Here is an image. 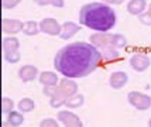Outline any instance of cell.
I'll use <instances>...</instances> for the list:
<instances>
[{
  "label": "cell",
  "instance_id": "14",
  "mask_svg": "<svg viewBox=\"0 0 151 127\" xmlns=\"http://www.w3.org/2000/svg\"><path fill=\"white\" fill-rule=\"evenodd\" d=\"M147 1L145 0H130L127 3V11L133 16H140L145 10Z\"/></svg>",
  "mask_w": 151,
  "mask_h": 127
},
{
  "label": "cell",
  "instance_id": "32",
  "mask_svg": "<svg viewBox=\"0 0 151 127\" xmlns=\"http://www.w3.org/2000/svg\"><path fill=\"white\" fill-rule=\"evenodd\" d=\"M148 126H150V127H151V119H150V121H148Z\"/></svg>",
  "mask_w": 151,
  "mask_h": 127
},
{
  "label": "cell",
  "instance_id": "17",
  "mask_svg": "<svg viewBox=\"0 0 151 127\" xmlns=\"http://www.w3.org/2000/svg\"><path fill=\"white\" fill-rule=\"evenodd\" d=\"M100 54H102V61H106V62L119 60V51H117V48H114V47L102 48Z\"/></svg>",
  "mask_w": 151,
  "mask_h": 127
},
{
  "label": "cell",
  "instance_id": "22",
  "mask_svg": "<svg viewBox=\"0 0 151 127\" xmlns=\"http://www.w3.org/2000/svg\"><path fill=\"white\" fill-rule=\"evenodd\" d=\"M65 102H66V99L65 98H62L58 92H55V95L50 98V105H51V107H54V109H58V107L64 106Z\"/></svg>",
  "mask_w": 151,
  "mask_h": 127
},
{
  "label": "cell",
  "instance_id": "27",
  "mask_svg": "<svg viewBox=\"0 0 151 127\" xmlns=\"http://www.w3.org/2000/svg\"><path fill=\"white\" fill-rule=\"evenodd\" d=\"M1 3H3L4 9H14L21 3V0H1Z\"/></svg>",
  "mask_w": 151,
  "mask_h": 127
},
{
  "label": "cell",
  "instance_id": "20",
  "mask_svg": "<svg viewBox=\"0 0 151 127\" xmlns=\"http://www.w3.org/2000/svg\"><path fill=\"white\" fill-rule=\"evenodd\" d=\"M19 110L21 113H28V112H31L34 110V107H35V103H34L33 99H30V98H23L19 102Z\"/></svg>",
  "mask_w": 151,
  "mask_h": 127
},
{
  "label": "cell",
  "instance_id": "29",
  "mask_svg": "<svg viewBox=\"0 0 151 127\" xmlns=\"http://www.w3.org/2000/svg\"><path fill=\"white\" fill-rule=\"evenodd\" d=\"M57 86H58V85H57ZM57 86H44L42 93L45 95V96H48V98H51V96H54L55 92H57Z\"/></svg>",
  "mask_w": 151,
  "mask_h": 127
},
{
  "label": "cell",
  "instance_id": "31",
  "mask_svg": "<svg viewBox=\"0 0 151 127\" xmlns=\"http://www.w3.org/2000/svg\"><path fill=\"white\" fill-rule=\"evenodd\" d=\"M148 13H151V3H150V6H148Z\"/></svg>",
  "mask_w": 151,
  "mask_h": 127
},
{
  "label": "cell",
  "instance_id": "11",
  "mask_svg": "<svg viewBox=\"0 0 151 127\" xmlns=\"http://www.w3.org/2000/svg\"><path fill=\"white\" fill-rule=\"evenodd\" d=\"M1 30L4 34H17L23 30V23L16 19H4L1 23Z\"/></svg>",
  "mask_w": 151,
  "mask_h": 127
},
{
  "label": "cell",
  "instance_id": "8",
  "mask_svg": "<svg viewBox=\"0 0 151 127\" xmlns=\"http://www.w3.org/2000/svg\"><path fill=\"white\" fill-rule=\"evenodd\" d=\"M91 44H93L96 48L102 50V48H107V47H113L112 44V34L107 33H102V31H98L96 34H92L91 35Z\"/></svg>",
  "mask_w": 151,
  "mask_h": 127
},
{
  "label": "cell",
  "instance_id": "7",
  "mask_svg": "<svg viewBox=\"0 0 151 127\" xmlns=\"http://www.w3.org/2000/svg\"><path fill=\"white\" fill-rule=\"evenodd\" d=\"M57 119H58L64 126L66 127H82V120L79 119L78 116L69 110H62L57 114Z\"/></svg>",
  "mask_w": 151,
  "mask_h": 127
},
{
  "label": "cell",
  "instance_id": "1",
  "mask_svg": "<svg viewBox=\"0 0 151 127\" xmlns=\"http://www.w3.org/2000/svg\"><path fill=\"white\" fill-rule=\"evenodd\" d=\"M102 61V54L91 42H73L54 57V67L66 78H83L92 74Z\"/></svg>",
  "mask_w": 151,
  "mask_h": 127
},
{
  "label": "cell",
  "instance_id": "21",
  "mask_svg": "<svg viewBox=\"0 0 151 127\" xmlns=\"http://www.w3.org/2000/svg\"><path fill=\"white\" fill-rule=\"evenodd\" d=\"M34 3L38 4V6H54V7H58V9L65 6L64 0H34Z\"/></svg>",
  "mask_w": 151,
  "mask_h": 127
},
{
  "label": "cell",
  "instance_id": "9",
  "mask_svg": "<svg viewBox=\"0 0 151 127\" xmlns=\"http://www.w3.org/2000/svg\"><path fill=\"white\" fill-rule=\"evenodd\" d=\"M129 82V76L126 72H122V71H117V72H113L109 78V85L113 88V89H122L123 86L127 85Z\"/></svg>",
  "mask_w": 151,
  "mask_h": 127
},
{
  "label": "cell",
  "instance_id": "12",
  "mask_svg": "<svg viewBox=\"0 0 151 127\" xmlns=\"http://www.w3.org/2000/svg\"><path fill=\"white\" fill-rule=\"evenodd\" d=\"M79 30H81V26H78L76 23H73V21H66V23L62 24V30H61L59 37H61L62 40H69V38H72L73 35L78 33Z\"/></svg>",
  "mask_w": 151,
  "mask_h": 127
},
{
  "label": "cell",
  "instance_id": "4",
  "mask_svg": "<svg viewBox=\"0 0 151 127\" xmlns=\"http://www.w3.org/2000/svg\"><path fill=\"white\" fill-rule=\"evenodd\" d=\"M57 92H58L62 98H71L75 93H78V83L72 79H68V78H64V79H59V83L57 86Z\"/></svg>",
  "mask_w": 151,
  "mask_h": 127
},
{
  "label": "cell",
  "instance_id": "23",
  "mask_svg": "<svg viewBox=\"0 0 151 127\" xmlns=\"http://www.w3.org/2000/svg\"><path fill=\"white\" fill-rule=\"evenodd\" d=\"M112 44L114 48H123L126 47L127 40H126L124 35H122V34H112Z\"/></svg>",
  "mask_w": 151,
  "mask_h": 127
},
{
  "label": "cell",
  "instance_id": "25",
  "mask_svg": "<svg viewBox=\"0 0 151 127\" xmlns=\"http://www.w3.org/2000/svg\"><path fill=\"white\" fill-rule=\"evenodd\" d=\"M4 60L10 64H17L21 60V54L20 51H9V52H4Z\"/></svg>",
  "mask_w": 151,
  "mask_h": 127
},
{
  "label": "cell",
  "instance_id": "19",
  "mask_svg": "<svg viewBox=\"0 0 151 127\" xmlns=\"http://www.w3.org/2000/svg\"><path fill=\"white\" fill-rule=\"evenodd\" d=\"M21 31L26 35H35V34H38V31H41L40 30V23L26 21V23H23V30Z\"/></svg>",
  "mask_w": 151,
  "mask_h": 127
},
{
  "label": "cell",
  "instance_id": "24",
  "mask_svg": "<svg viewBox=\"0 0 151 127\" xmlns=\"http://www.w3.org/2000/svg\"><path fill=\"white\" fill-rule=\"evenodd\" d=\"M14 109V102L10 98H3L1 99V112L4 114H9L10 112H13Z\"/></svg>",
  "mask_w": 151,
  "mask_h": 127
},
{
  "label": "cell",
  "instance_id": "18",
  "mask_svg": "<svg viewBox=\"0 0 151 127\" xmlns=\"http://www.w3.org/2000/svg\"><path fill=\"white\" fill-rule=\"evenodd\" d=\"M23 121H24V117H23V114H21V112H10L9 113V117H7L6 120V124H9V126H13V127H19L23 124Z\"/></svg>",
  "mask_w": 151,
  "mask_h": 127
},
{
  "label": "cell",
  "instance_id": "30",
  "mask_svg": "<svg viewBox=\"0 0 151 127\" xmlns=\"http://www.w3.org/2000/svg\"><path fill=\"white\" fill-rule=\"evenodd\" d=\"M102 1H105L107 4H113V6H119V4H122L124 0H102Z\"/></svg>",
  "mask_w": 151,
  "mask_h": 127
},
{
  "label": "cell",
  "instance_id": "2",
  "mask_svg": "<svg viewBox=\"0 0 151 127\" xmlns=\"http://www.w3.org/2000/svg\"><path fill=\"white\" fill-rule=\"evenodd\" d=\"M116 11L103 1L88 3L79 11V23L95 31L106 33L116 24Z\"/></svg>",
  "mask_w": 151,
  "mask_h": 127
},
{
  "label": "cell",
  "instance_id": "5",
  "mask_svg": "<svg viewBox=\"0 0 151 127\" xmlns=\"http://www.w3.org/2000/svg\"><path fill=\"white\" fill-rule=\"evenodd\" d=\"M40 30L44 34H48V35H59L62 26L55 19L50 17V19H44V20L40 21Z\"/></svg>",
  "mask_w": 151,
  "mask_h": 127
},
{
  "label": "cell",
  "instance_id": "13",
  "mask_svg": "<svg viewBox=\"0 0 151 127\" xmlns=\"http://www.w3.org/2000/svg\"><path fill=\"white\" fill-rule=\"evenodd\" d=\"M38 80L41 82L42 86H57L59 83V78L57 76V74H54L51 71L41 72L38 75Z\"/></svg>",
  "mask_w": 151,
  "mask_h": 127
},
{
  "label": "cell",
  "instance_id": "6",
  "mask_svg": "<svg viewBox=\"0 0 151 127\" xmlns=\"http://www.w3.org/2000/svg\"><path fill=\"white\" fill-rule=\"evenodd\" d=\"M150 57L147 55V54H143V52H137L134 54L132 58H130V65L134 71H137V72H143L145 71L147 68L150 67Z\"/></svg>",
  "mask_w": 151,
  "mask_h": 127
},
{
  "label": "cell",
  "instance_id": "26",
  "mask_svg": "<svg viewBox=\"0 0 151 127\" xmlns=\"http://www.w3.org/2000/svg\"><path fill=\"white\" fill-rule=\"evenodd\" d=\"M58 119H44V120L40 121V127H58Z\"/></svg>",
  "mask_w": 151,
  "mask_h": 127
},
{
  "label": "cell",
  "instance_id": "3",
  "mask_svg": "<svg viewBox=\"0 0 151 127\" xmlns=\"http://www.w3.org/2000/svg\"><path fill=\"white\" fill-rule=\"evenodd\" d=\"M127 100L133 107L138 110H147L151 107V98L148 95L140 93V92H130L127 96Z\"/></svg>",
  "mask_w": 151,
  "mask_h": 127
},
{
  "label": "cell",
  "instance_id": "28",
  "mask_svg": "<svg viewBox=\"0 0 151 127\" xmlns=\"http://www.w3.org/2000/svg\"><path fill=\"white\" fill-rule=\"evenodd\" d=\"M140 21L144 24V26H151V13L144 11V13L140 14Z\"/></svg>",
  "mask_w": 151,
  "mask_h": 127
},
{
  "label": "cell",
  "instance_id": "10",
  "mask_svg": "<svg viewBox=\"0 0 151 127\" xmlns=\"http://www.w3.org/2000/svg\"><path fill=\"white\" fill-rule=\"evenodd\" d=\"M38 75V68L34 67V65H24L19 69V78L23 82H31Z\"/></svg>",
  "mask_w": 151,
  "mask_h": 127
},
{
  "label": "cell",
  "instance_id": "16",
  "mask_svg": "<svg viewBox=\"0 0 151 127\" xmlns=\"http://www.w3.org/2000/svg\"><path fill=\"white\" fill-rule=\"evenodd\" d=\"M83 103H85V96L82 93H75L73 96L66 99L65 106L69 107V109H78V107H81Z\"/></svg>",
  "mask_w": 151,
  "mask_h": 127
},
{
  "label": "cell",
  "instance_id": "15",
  "mask_svg": "<svg viewBox=\"0 0 151 127\" xmlns=\"http://www.w3.org/2000/svg\"><path fill=\"white\" fill-rule=\"evenodd\" d=\"M20 41L16 37H4L3 38V52L9 51H19Z\"/></svg>",
  "mask_w": 151,
  "mask_h": 127
}]
</instances>
